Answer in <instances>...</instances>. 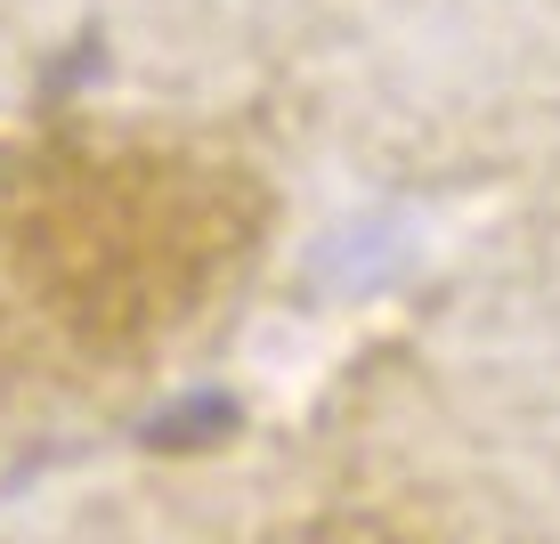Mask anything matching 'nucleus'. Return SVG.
Returning a JSON list of instances; mask_svg holds the SVG:
<instances>
[{
  "label": "nucleus",
  "instance_id": "nucleus-1",
  "mask_svg": "<svg viewBox=\"0 0 560 544\" xmlns=\"http://www.w3.org/2000/svg\"><path fill=\"white\" fill-rule=\"evenodd\" d=\"M236 431V406L228 398H187V406H171L163 423H154V447H211V439H228Z\"/></svg>",
  "mask_w": 560,
  "mask_h": 544
}]
</instances>
